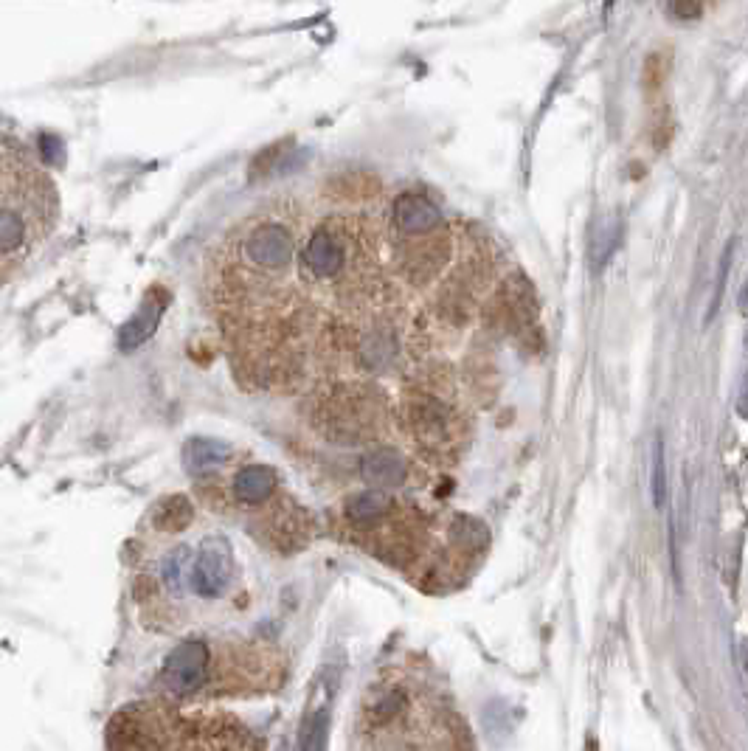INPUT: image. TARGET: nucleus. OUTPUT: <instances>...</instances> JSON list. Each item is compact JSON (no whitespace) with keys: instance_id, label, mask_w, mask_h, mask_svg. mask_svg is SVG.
I'll return each instance as SVG.
<instances>
[{"instance_id":"obj_1","label":"nucleus","mask_w":748,"mask_h":751,"mask_svg":"<svg viewBox=\"0 0 748 751\" xmlns=\"http://www.w3.org/2000/svg\"><path fill=\"white\" fill-rule=\"evenodd\" d=\"M209 676V645L200 639H186L180 642L164 661L161 670V684L172 695H189Z\"/></svg>"},{"instance_id":"obj_18","label":"nucleus","mask_w":748,"mask_h":751,"mask_svg":"<svg viewBox=\"0 0 748 751\" xmlns=\"http://www.w3.org/2000/svg\"><path fill=\"white\" fill-rule=\"evenodd\" d=\"M675 15L678 17H698L701 15V3L698 0H675Z\"/></svg>"},{"instance_id":"obj_13","label":"nucleus","mask_w":748,"mask_h":751,"mask_svg":"<svg viewBox=\"0 0 748 751\" xmlns=\"http://www.w3.org/2000/svg\"><path fill=\"white\" fill-rule=\"evenodd\" d=\"M26 240V226L15 211L0 209V254H12Z\"/></svg>"},{"instance_id":"obj_11","label":"nucleus","mask_w":748,"mask_h":751,"mask_svg":"<svg viewBox=\"0 0 748 751\" xmlns=\"http://www.w3.org/2000/svg\"><path fill=\"white\" fill-rule=\"evenodd\" d=\"M192 501L183 496H172L161 501L155 507V515H152V524L158 526L161 532H180L186 526L192 524Z\"/></svg>"},{"instance_id":"obj_7","label":"nucleus","mask_w":748,"mask_h":751,"mask_svg":"<svg viewBox=\"0 0 748 751\" xmlns=\"http://www.w3.org/2000/svg\"><path fill=\"white\" fill-rule=\"evenodd\" d=\"M273 493H276V470L273 467L248 465L234 476V496L240 504L256 507V504H265Z\"/></svg>"},{"instance_id":"obj_4","label":"nucleus","mask_w":748,"mask_h":751,"mask_svg":"<svg viewBox=\"0 0 748 751\" xmlns=\"http://www.w3.org/2000/svg\"><path fill=\"white\" fill-rule=\"evenodd\" d=\"M301 259H304V268L318 276V279H332L338 273L344 271V245L341 240L332 234L330 228H318L313 237L307 240L304 251H301Z\"/></svg>"},{"instance_id":"obj_6","label":"nucleus","mask_w":748,"mask_h":751,"mask_svg":"<svg viewBox=\"0 0 748 751\" xmlns=\"http://www.w3.org/2000/svg\"><path fill=\"white\" fill-rule=\"evenodd\" d=\"M394 226L403 234H428L442 226V211L436 209L428 197L422 195H400L394 200Z\"/></svg>"},{"instance_id":"obj_2","label":"nucleus","mask_w":748,"mask_h":751,"mask_svg":"<svg viewBox=\"0 0 748 751\" xmlns=\"http://www.w3.org/2000/svg\"><path fill=\"white\" fill-rule=\"evenodd\" d=\"M242 248H245V256L251 265L273 268V271L287 268L296 256V240L282 223H262V226L251 228Z\"/></svg>"},{"instance_id":"obj_5","label":"nucleus","mask_w":748,"mask_h":751,"mask_svg":"<svg viewBox=\"0 0 748 751\" xmlns=\"http://www.w3.org/2000/svg\"><path fill=\"white\" fill-rule=\"evenodd\" d=\"M166 304H169V296H166L164 290H152L150 296L144 299V304L138 307V313L119 332V346L124 352H133L144 341H150L155 330H158V324H161Z\"/></svg>"},{"instance_id":"obj_8","label":"nucleus","mask_w":748,"mask_h":751,"mask_svg":"<svg viewBox=\"0 0 748 751\" xmlns=\"http://www.w3.org/2000/svg\"><path fill=\"white\" fill-rule=\"evenodd\" d=\"M231 456V448L220 442V439H209V436H195L189 439L186 451H183V459H186V470L189 473H211L220 465H225V459Z\"/></svg>"},{"instance_id":"obj_10","label":"nucleus","mask_w":748,"mask_h":751,"mask_svg":"<svg viewBox=\"0 0 748 751\" xmlns=\"http://www.w3.org/2000/svg\"><path fill=\"white\" fill-rule=\"evenodd\" d=\"M389 507L391 498L383 490H366V493H360L346 504V515L355 524H374L389 512Z\"/></svg>"},{"instance_id":"obj_3","label":"nucleus","mask_w":748,"mask_h":751,"mask_svg":"<svg viewBox=\"0 0 748 751\" xmlns=\"http://www.w3.org/2000/svg\"><path fill=\"white\" fill-rule=\"evenodd\" d=\"M189 577H192V588L200 597H220L225 588L231 586V577H234V555H231L228 543L223 538L206 543L200 549Z\"/></svg>"},{"instance_id":"obj_16","label":"nucleus","mask_w":748,"mask_h":751,"mask_svg":"<svg viewBox=\"0 0 748 751\" xmlns=\"http://www.w3.org/2000/svg\"><path fill=\"white\" fill-rule=\"evenodd\" d=\"M616 234H619V226L608 223V226L599 228V234L594 237V268H597V271L608 262V256L614 254Z\"/></svg>"},{"instance_id":"obj_9","label":"nucleus","mask_w":748,"mask_h":751,"mask_svg":"<svg viewBox=\"0 0 748 751\" xmlns=\"http://www.w3.org/2000/svg\"><path fill=\"white\" fill-rule=\"evenodd\" d=\"M360 473H363V479L369 481V484L386 487V484H400V481H405V476H408V465H405V459L400 453L374 451L363 459Z\"/></svg>"},{"instance_id":"obj_17","label":"nucleus","mask_w":748,"mask_h":751,"mask_svg":"<svg viewBox=\"0 0 748 751\" xmlns=\"http://www.w3.org/2000/svg\"><path fill=\"white\" fill-rule=\"evenodd\" d=\"M729 265H732V245L726 248V254H723V262H720L718 290H715V299H712V307H709V316H706V321H712V318H715V313H718V304H720V299H723V282H726Z\"/></svg>"},{"instance_id":"obj_15","label":"nucleus","mask_w":748,"mask_h":751,"mask_svg":"<svg viewBox=\"0 0 748 751\" xmlns=\"http://www.w3.org/2000/svg\"><path fill=\"white\" fill-rule=\"evenodd\" d=\"M189 552H186V546L178 549L172 557H166V566H164V580L166 586L172 588V591H183L186 588V580H189Z\"/></svg>"},{"instance_id":"obj_14","label":"nucleus","mask_w":748,"mask_h":751,"mask_svg":"<svg viewBox=\"0 0 748 751\" xmlns=\"http://www.w3.org/2000/svg\"><path fill=\"white\" fill-rule=\"evenodd\" d=\"M327 726H330V712L321 709L315 712L313 721L307 723L304 737H301V751H324L327 749Z\"/></svg>"},{"instance_id":"obj_12","label":"nucleus","mask_w":748,"mask_h":751,"mask_svg":"<svg viewBox=\"0 0 748 751\" xmlns=\"http://www.w3.org/2000/svg\"><path fill=\"white\" fill-rule=\"evenodd\" d=\"M650 493H653V504L661 510L667 504V462H664L661 436L653 439V448H650Z\"/></svg>"}]
</instances>
